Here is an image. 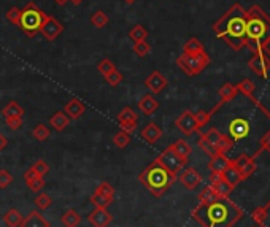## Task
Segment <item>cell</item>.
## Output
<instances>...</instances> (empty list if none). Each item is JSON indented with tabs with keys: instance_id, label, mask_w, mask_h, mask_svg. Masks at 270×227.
Listing matches in <instances>:
<instances>
[{
	"instance_id": "cell-1",
	"label": "cell",
	"mask_w": 270,
	"mask_h": 227,
	"mask_svg": "<svg viewBox=\"0 0 270 227\" xmlns=\"http://www.w3.org/2000/svg\"><path fill=\"white\" fill-rule=\"evenodd\" d=\"M243 210L232 200L218 198L210 204H199L192 210V218L202 227H232L242 220Z\"/></svg>"
},
{
	"instance_id": "cell-2",
	"label": "cell",
	"mask_w": 270,
	"mask_h": 227,
	"mask_svg": "<svg viewBox=\"0 0 270 227\" xmlns=\"http://www.w3.org/2000/svg\"><path fill=\"white\" fill-rule=\"evenodd\" d=\"M213 32L222 38L234 51H240L246 40V10L240 4H234L218 21L213 24Z\"/></svg>"
},
{
	"instance_id": "cell-3",
	"label": "cell",
	"mask_w": 270,
	"mask_h": 227,
	"mask_svg": "<svg viewBox=\"0 0 270 227\" xmlns=\"http://www.w3.org/2000/svg\"><path fill=\"white\" fill-rule=\"evenodd\" d=\"M270 37V16L259 5L246 10V40L245 46L250 51H259L262 43Z\"/></svg>"
},
{
	"instance_id": "cell-4",
	"label": "cell",
	"mask_w": 270,
	"mask_h": 227,
	"mask_svg": "<svg viewBox=\"0 0 270 227\" xmlns=\"http://www.w3.org/2000/svg\"><path fill=\"white\" fill-rule=\"evenodd\" d=\"M175 180L176 176L170 174L167 168L162 167L156 159L138 175V181L154 197L164 196L170 189V186L175 183Z\"/></svg>"
},
{
	"instance_id": "cell-5",
	"label": "cell",
	"mask_w": 270,
	"mask_h": 227,
	"mask_svg": "<svg viewBox=\"0 0 270 227\" xmlns=\"http://www.w3.org/2000/svg\"><path fill=\"white\" fill-rule=\"evenodd\" d=\"M46 18H48L46 13L42 12L34 2H29L21 10V16H20V21H18V26H20V29L27 35V37H35V35L40 32L43 22L46 21Z\"/></svg>"
},
{
	"instance_id": "cell-6",
	"label": "cell",
	"mask_w": 270,
	"mask_h": 227,
	"mask_svg": "<svg viewBox=\"0 0 270 227\" xmlns=\"http://www.w3.org/2000/svg\"><path fill=\"white\" fill-rule=\"evenodd\" d=\"M210 56L205 51L197 52V54H182L176 59V66L182 68L188 76H196L202 74V72L208 67Z\"/></svg>"
},
{
	"instance_id": "cell-7",
	"label": "cell",
	"mask_w": 270,
	"mask_h": 227,
	"mask_svg": "<svg viewBox=\"0 0 270 227\" xmlns=\"http://www.w3.org/2000/svg\"><path fill=\"white\" fill-rule=\"evenodd\" d=\"M156 160H158L164 168H167L170 174L175 175L176 178H178L180 170H182V168L188 164V159L180 158L178 154H176L172 148H170V146H167L164 151H162L159 156L156 158Z\"/></svg>"
},
{
	"instance_id": "cell-8",
	"label": "cell",
	"mask_w": 270,
	"mask_h": 227,
	"mask_svg": "<svg viewBox=\"0 0 270 227\" xmlns=\"http://www.w3.org/2000/svg\"><path fill=\"white\" fill-rule=\"evenodd\" d=\"M248 67L258 74L259 76L262 78H268V72H270V58L267 54L259 50L256 52H253V58L248 60Z\"/></svg>"
},
{
	"instance_id": "cell-9",
	"label": "cell",
	"mask_w": 270,
	"mask_h": 227,
	"mask_svg": "<svg viewBox=\"0 0 270 227\" xmlns=\"http://www.w3.org/2000/svg\"><path fill=\"white\" fill-rule=\"evenodd\" d=\"M175 126L178 127L180 130H182L184 135H192L194 132H197L200 129L199 124L196 121V116L192 112L189 110H184L182 114H180L176 120H175Z\"/></svg>"
},
{
	"instance_id": "cell-10",
	"label": "cell",
	"mask_w": 270,
	"mask_h": 227,
	"mask_svg": "<svg viewBox=\"0 0 270 227\" xmlns=\"http://www.w3.org/2000/svg\"><path fill=\"white\" fill-rule=\"evenodd\" d=\"M62 30H64V26H62L54 16H48L46 21L43 22L42 29H40L42 35H43V37L46 38L48 42L56 40L59 35L62 34Z\"/></svg>"
},
{
	"instance_id": "cell-11",
	"label": "cell",
	"mask_w": 270,
	"mask_h": 227,
	"mask_svg": "<svg viewBox=\"0 0 270 227\" xmlns=\"http://www.w3.org/2000/svg\"><path fill=\"white\" fill-rule=\"evenodd\" d=\"M180 181H182V184L186 188V189H189V190H194V189H197L199 188V184L202 183V176H200V174L197 172L196 168H192V167H188L186 170H183L182 174H180Z\"/></svg>"
},
{
	"instance_id": "cell-12",
	"label": "cell",
	"mask_w": 270,
	"mask_h": 227,
	"mask_svg": "<svg viewBox=\"0 0 270 227\" xmlns=\"http://www.w3.org/2000/svg\"><path fill=\"white\" fill-rule=\"evenodd\" d=\"M145 86H146V89L150 90V92H152V94H160L162 90H164L166 88H167V78L160 74V72H158V70H154L152 74L145 80Z\"/></svg>"
},
{
	"instance_id": "cell-13",
	"label": "cell",
	"mask_w": 270,
	"mask_h": 227,
	"mask_svg": "<svg viewBox=\"0 0 270 227\" xmlns=\"http://www.w3.org/2000/svg\"><path fill=\"white\" fill-rule=\"evenodd\" d=\"M218 94H220V102L216 104V106L210 112L212 116H213V113L218 112L224 104H228V102L234 100V98H236L237 94H238V89H237V86H234L232 83H226V84H222V86L220 88Z\"/></svg>"
},
{
	"instance_id": "cell-14",
	"label": "cell",
	"mask_w": 270,
	"mask_h": 227,
	"mask_svg": "<svg viewBox=\"0 0 270 227\" xmlns=\"http://www.w3.org/2000/svg\"><path fill=\"white\" fill-rule=\"evenodd\" d=\"M210 186L216 190V194H218L221 198H228L234 190V188L222 178L221 174H212L210 175Z\"/></svg>"
},
{
	"instance_id": "cell-15",
	"label": "cell",
	"mask_w": 270,
	"mask_h": 227,
	"mask_svg": "<svg viewBox=\"0 0 270 227\" xmlns=\"http://www.w3.org/2000/svg\"><path fill=\"white\" fill-rule=\"evenodd\" d=\"M229 134H230L229 137L234 142L240 140V138H245L250 134V122L246 120H243V118H237V120H234L229 124Z\"/></svg>"
},
{
	"instance_id": "cell-16",
	"label": "cell",
	"mask_w": 270,
	"mask_h": 227,
	"mask_svg": "<svg viewBox=\"0 0 270 227\" xmlns=\"http://www.w3.org/2000/svg\"><path fill=\"white\" fill-rule=\"evenodd\" d=\"M112 220H113V216L108 213L106 208H98V206H96V210L91 212L88 216V221L94 227H108Z\"/></svg>"
},
{
	"instance_id": "cell-17",
	"label": "cell",
	"mask_w": 270,
	"mask_h": 227,
	"mask_svg": "<svg viewBox=\"0 0 270 227\" xmlns=\"http://www.w3.org/2000/svg\"><path fill=\"white\" fill-rule=\"evenodd\" d=\"M142 138L145 140L148 144H154L162 138V129L156 122H150L142 129Z\"/></svg>"
},
{
	"instance_id": "cell-18",
	"label": "cell",
	"mask_w": 270,
	"mask_h": 227,
	"mask_svg": "<svg viewBox=\"0 0 270 227\" xmlns=\"http://www.w3.org/2000/svg\"><path fill=\"white\" fill-rule=\"evenodd\" d=\"M20 227H51V226L46 218H44L38 210H34L27 216H24V220Z\"/></svg>"
},
{
	"instance_id": "cell-19",
	"label": "cell",
	"mask_w": 270,
	"mask_h": 227,
	"mask_svg": "<svg viewBox=\"0 0 270 227\" xmlns=\"http://www.w3.org/2000/svg\"><path fill=\"white\" fill-rule=\"evenodd\" d=\"M230 164H232V160L226 156V154L218 152V154H214V156L210 159L208 168H210L212 174H222V172L226 170Z\"/></svg>"
},
{
	"instance_id": "cell-20",
	"label": "cell",
	"mask_w": 270,
	"mask_h": 227,
	"mask_svg": "<svg viewBox=\"0 0 270 227\" xmlns=\"http://www.w3.org/2000/svg\"><path fill=\"white\" fill-rule=\"evenodd\" d=\"M22 178H24L26 184L29 186V189L32 190V192H40V190L44 188V180H43V176L35 174V170H34L32 167L26 172Z\"/></svg>"
},
{
	"instance_id": "cell-21",
	"label": "cell",
	"mask_w": 270,
	"mask_h": 227,
	"mask_svg": "<svg viewBox=\"0 0 270 227\" xmlns=\"http://www.w3.org/2000/svg\"><path fill=\"white\" fill-rule=\"evenodd\" d=\"M253 221L259 224V227H270V200L264 206H258L251 213Z\"/></svg>"
},
{
	"instance_id": "cell-22",
	"label": "cell",
	"mask_w": 270,
	"mask_h": 227,
	"mask_svg": "<svg viewBox=\"0 0 270 227\" xmlns=\"http://www.w3.org/2000/svg\"><path fill=\"white\" fill-rule=\"evenodd\" d=\"M84 112H86V106L83 102H80L78 98H72L64 108V113L68 116V120H78V118L84 114Z\"/></svg>"
},
{
	"instance_id": "cell-23",
	"label": "cell",
	"mask_w": 270,
	"mask_h": 227,
	"mask_svg": "<svg viewBox=\"0 0 270 227\" xmlns=\"http://www.w3.org/2000/svg\"><path fill=\"white\" fill-rule=\"evenodd\" d=\"M138 108H140V112L145 114V116H151V114L159 108V102H158L151 94H146V96H143V97L140 98Z\"/></svg>"
},
{
	"instance_id": "cell-24",
	"label": "cell",
	"mask_w": 270,
	"mask_h": 227,
	"mask_svg": "<svg viewBox=\"0 0 270 227\" xmlns=\"http://www.w3.org/2000/svg\"><path fill=\"white\" fill-rule=\"evenodd\" d=\"M222 178L228 181V183L232 186V188H237V184H240L242 181H243V178H242V174H240V170L234 166V164H230L226 170L222 172Z\"/></svg>"
},
{
	"instance_id": "cell-25",
	"label": "cell",
	"mask_w": 270,
	"mask_h": 227,
	"mask_svg": "<svg viewBox=\"0 0 270 227\" xmlns=\"http://www.w3.org/2000/svg\"><path fill=\"white\" fill-rule=\"evenodd\" d=\"M68 116L64 113V112H56L52 116H51V120H50V124L54 130H58V132H62V130H66L67 127H68Z\"/></svg>"
},
{
	"instance_id": "cell-26",
	"label": "cell",
	"mask_w": 270,
	"mask_h": 227,
	"mask_svg": "<svg viewBox=\"0 0 270 227\" xmlns=\"http://www.w3.org/2000/svg\"><path fill=\"white\" fill-rule=\"evenodd\" d=\"M22 220H24V216L21 214L20 210H16V208H10V210L4 214V222L8 227H20Z\"/></svg>"
},
{
	"instance_id": "cell-27",
	"label": "cell",
	"mask_w": 270,
	"mask_h": 227,
	"mask_svg": "<svg viewBox=\"0 0 270 227\" xmlns=\"http://www.w3.org/2000/svg\"><path fill=\"white\" fill-rule=\"evenodd\" d=\"M2 114H4V118H22L24 110H22V106L18 102H8L4 106Z\"/></svg>"
},
{
	"instance_id": "cell-28",
	"label": "cell",
	"mask_w": 270,
	"mask_h": 227,
	"mask_svg": "<svg viewBox=\"0 0 270 227\" xmlns=\"http://www.w3.org/2000/svg\"><path fill=\"white\" fill-rule=\"evenodd\" d=\"M60 222L66 227H78V224L81 222V216L74 210V208H70V210H67L64 214H62Z\"/></svg>"
},
{
	"instance_id": "cell-29",
	"label": "cell",
	"mask_w": 270,
	"mask_h": 227,
	"mask_svg": "<svg viewBox=\"0 0 270 227\" xmlns=\"http://www.w3.org/2000/svg\"><path fill=\"white\" fill-rule=\"evenodd\" d=\"M112 202H113V196H106V194L100 192V190H97V189H96V192L91 197V204L94 206H98V208H106Z\"/></svg>"
},
{
	"instance_id": "cell-30",
	"label": "cell",
	"mask_w": 270,
	"mask_h": 227,
	"mask_svg": "<svg viewBox=\"0 0 270 227\" xmlns=\"http://www.w3.org/2000/svg\"><path fill=\"white\" fill-rule=\"evenodd\" d=\"M138 114L134 112V108L124 106L118 114V122L120 124H129V122H137Z\"/></svg>"
},
{
	"instance_id": "cell-31",
	"label": "cell",
	"mask_w": 270,
	"mask_h": 227,
	"mask_svg": "<svg viewBox=\"0 0 270 227\" xmlns=\"http://www.w3.org/2000/svg\"><path fill=\"white\" fill-rule=\"evenodd\" d=\"M170 148H172L180 158H183V159H188L189 158V154L192 152L191 146H189V143L186 140H176L174 144H170Z\"/></svg>"
},
{
	"instance_id": "cell-32",
	"label": "cell",
	"mask_w": 270,
	"mask_h": 227,
	"mask_svg": "<svg viewBox=\"0 0 270 227\" xmlns=\"http://www.w3.org/2000/svg\"><path fill=\"white\" fill-rule=\"evenodd\" d=\"M202 51H205L204 44H202V42L199 38H196V37L189 38L184 43V46H183V52L184 54H197V52H202Z\"/></svg>"
},
{
	"instance_id": "cell-33",
	"label": "cell",
	"mask_w": 270,
	"mask_h": 227,
	"mask_svg": "<svg viewBox=\"0 0 270 227\" xmlns=\"http://www.w3.org/2000/svg\"><path fill=\"white\" fill-rule=\"evenodd\" d=\"M218 198L221 197L216 194V190L212 186H205L199 194V204H210V202L218 200Z\"/></svg>"
},
{
	"instance_id": "cell-34",
	"label": "cell",
	"mask_w": 270,
	"mask_h": 227,
	"mask_svg": "<svg viewBox=\"0 0 270 227\" xmlns=\"http://www.w3.org/2000/svg\"><path fill=\"white\" fill-rule=\"evenodd\" d=\"M129 38H130L134 43L143 42V40H146V38H148V30H146L143 26L137 24V26H134L132 29H130V32H129Z\"/></svg>"
},
{
	"instance_id": "cell-35",
	"label": "cell",
	"mask_w": 270,
	"mask_h": 227,
	"mask_svg": "<svg viewBox=\"0 0 270 227\" xmlns=\"http://www.w3.org/2000/svg\"><path fill=\"white\" fill-rule=\"evenodd\" d=\"M232 146H234V140L229 137V135L221 134L218 144H216V151L221 152V154H226V152H229L232 150Z\"/></svg>"
},
{
	"instance_id": "cell-36",
	"label": "cell",
	"mask_w": 270,
	"mask_h": 227,
	"mask_svg": "<svg viewBox=\"0 0 270 227\" xmlns=\"http://www.w3.org/2000/svg\"><path fill=\"white\" fill-rule=\"evenodd\" d=\"M35 206H37V210L42 212V210H48V208L51 206L52 204V198L46 194V192H40V196L35 197V200H34Z\"/></svg>"
},
{
	"instance_id": "cell-37",
	"label": "cell",
	"mask_w": 270,
	"mask_h": 227,
	"mask_svg": "<svg viewBox=\"0 0 270 227\" xmlns=\"http://www.w3.org/2000/svg\"><path fill=\"white\" fill-rule=\"evenodd\" d=\"M237 89H238V92L245 94L246 97H251V96H254V89H256V86H254V83H253V81H251V80L245 78V80H242L240 83L237 84Z\"/></svg>"
},
{
	"instance_id": "cell-38",
	"label": "cell",
	"mask_w": 270,
	"mask_h": 227,
	"mask_svg": "<svg viewBox=\"0 0 270 227\" xmlns=\"http://www.w3.org/2000/svg\"><path fill=\"white\" fill-rule=\"evenodd\" d=\"M108 16H106V13H104L102 10H97L96 13H92V16H91V24L94 26V27H97V29H102V27H105L106 24H108Z\"/></svg>"
},
{
	"instance_id": "cell-39",
	"label": "cell",
	"mask_w": 270,
	"mask_h": 227,
	"mask_svg": "<svg viewBox=\"0 0 270 227\" xmlns=\"http://www.w3.org/2000/svg\"><path fill=\"white\" fill-rule=\"evenodd\" d=\"M32 135H34V138L35 140H38V142H46L48 137H50V129L44 124H37L34 127V130H32Z\"/></svg>"
},
{
	"instance_id": "cell-40",
	"label": "cell",
	"mask_w": 270,
	"mask_h": 227,
	"mask_svg": "<svg viewBox=\"0 0 270 227\" xmlns=\"http://www.w3.org/2000/svg\"><path fill=\"white\" fill-rule=\"evenodd\" d=\"M113 143H114L118 148H126V146H128V144L130 143V134L124 132V130H120L118 134H114Z\"/></svg>"
},
{
	"instance_id": "cell-41",
	"label": "cell",
	"mask_w": 270,
	"mask_h": 227,
	"mask_svg": "<svg viewBox=\"0 0 270 227\" xmlns=\"http://www.w3.org/2000/svg\"><path fill=\"white\" fill-rule=\"evenodd\" d=\"M132 51H134L135 54H137L138 58H145L146 54L151 51V46L146 43V40H143V42H137V43H134Z\"/></svg>"
},
{
	"instance_id": "cell-42",
	"label": "cell",
	"mask_w": 270,
	"mask_h": 227,
	"mask_svg": "<svg viewBox=\"0 0 270 227\" xmlns=\"http://www.w3.org/2000/svg\"><path fill=\"white\" fill-rule=\"evenodd\" d=\"M254 159H256V156H253V159H251L246 166H243V167L240 168V174H242V178H243V180H248V178L256 172V167H258V166H256Z\"/></svg>"
},
{
	"instance_id": "cell-43",
	"label": "cell",
	"mask_w": 270,
	"mask_h": 227,
	"mask_svg": "<svg viewBox=\"0 0 270 227\" xmlns=\"http://www.w3.org/2000/svg\"><path fill=\"white\" fill-rule=\"evenodd\" d=\"M114 64L110 60V59H102L100 62L97 64V70H98V74H102L104 76L110 74L112 70H114Z\"/></svg>"
},
{
	"instance_id": "cell-44",
	"label": "cell",
	"mask_w": 270,
	"mask_h": 227,
	"mask_svg": "<svg viewBox=\"0 0 270 227\" xmlns=\"http://www.w3.org/2000/svg\"><path fill=\"white\" fill-rule=\"evenodd\" d=\"M105 80H106V83L108 84H112V86H118L121 81L124 80V76H122V74L121 72H118V70H112L110 74L108 75H105Z\"/></svg>"
},
{
	"instance_id": "cell-45",
	"label": "cell",
	"mask_w": 270,
	"mask_h": 227,
	"mask_svg": "<svg viewBox=\"0 0 270 227\" xmlns=\"http://www.w3.org/2000/svg\"><path fill=\"white\" fill-rule=\"evenodd\" d=\"M197 143H199V148H200L205 154H208L210 158H213L214 154H218V151H216V148H214V146H212V144L205 140L204 135H200V138H199V142H197Z\"/></svg>"
},
{
	"instance_id": "cell-46",
	"label": "cell",
	"mask_w": 270,
	"mask_h": 227,
	"mask_svg": "<svg viewBox=\"0 0 270 227\" xmlns=\"http://www.w3.org/2000/svg\"><path fill=\"white\" fill-rule=\"evenodd\" d=\"M204 137H205V140L208 142L212 146H214L216 148V144H218V140H220V137H221V132L218 130V129H210L206 134H202Z\"/></svg>"
},
{
	"instance_id": "cell-47",
	"label": "cell",
	"mask_w": 270,
	"mask_h": 227,
	"mask_svg": "<svg viewBox=\"0 0 270 227\" xmlns=\"http://www.w3.org/2000/svg\"><path fill=\"white\" fill-rule=\"evenodd\" d=\"M13 181V176L8 170H0V189H6L8 186L12 184Z\"/></svg>"
},
{
	"instance_id": "cell-48",
	"label": "cell",
	"mask_w": 270,
	"mask_h": 227,
	"mask_svg": "<svg viewBox=\"0 0 270 227\" xmlns=\"http://www.w3.org/2000/svg\"><path fill=\"white\" fill-rule=\"evenodd\" d=\"M32 168L35 170V174L40 175V176H44V175H46L48 172H50V166H48L44 160H42V159L35 162V164L32 166Z\"/></svg>"
},
{
	"instance_id": "cell-49",
	"label": "cell",
	"mask_w": 270,
	"mask_h": 227,
	"mask_svg": "<svg viewBox=\"0 0 270 227\" xmlns=\"http://www.w3.org/2000/svg\"><path fill=\"white\" fill-rule=\"evenodd\" d=\"M20 16H21V8H18V6H12L10 10L6 12V20L10 21L12 24H14V26H18Z\"/></svg>"
},
{
	"instance_id": "cell-50",
	"label": "cell",
	"mask_w": 270,
	"mask_h": 227,
	"mask_svg": "<svg viewBox=\"0 0 270 227\" xmlns=\"http://www.w3.org/2000/svg\"><path fill=\"white\" fill-rule=\"evenodd\" d=\"M194 116H196V121H197V124H199V127H204L205 124H208L210 118H212L210 112H204V110L194 113Z\"/></svg>"
},
{
	"instance_id": "cell-51",
	"label": "cell",
	"mask_w": 270,
	"mask_h": 227,
	"mask_svg": "<svg viewBox=\"0 0 270 227\" xmlns=\"http://www.w3.org/2000/svg\"><path fill=\"white\" fill-rule=\"evenodd\" d=\"M5 124L10 127L12 130H18L22 127V118H5Z\"/></svg>"
},
{
	"instance_id": "cell-52",
	"label": "cell",
	"mask_w": 270,
	"mask_h": 227,
	"mask_svg": "<svg viewBox=\"0 0 270 227\" xmlns=\"http://www.w3.org/2000/svg\"><path fill=\"white\" fill-rule=\"evenodd\" d=\"M262 151H268L270 152V130L266 132L262 135V138L259 140V151L258 152H262Z\"/></svg>"
},
{
	"instance_id": "cell-53",
	"label": "cell",
	"mask_w": 270,
	"mask_h": 227,
	"mask_svg": "<svg viewBox=\"0 0 270 227\" xmlns=\"http://www.w3.org/2000/svg\"><path fill=\"white\" fill-rule=\"evenodd\" d=\"M251 159H253V156H248V154H240V156H238L237 159H234V160H232V164L240 170L243 166H246Z\"/></svg>"
},
{
	"instance_id": "cell-54",
	"label": "cell",
	"mask_w": 270,
	"mask_h": 227,
	"mask_svg": "<svg viewBox=\"0 0 270 227\" xmlns=\"http://www.w3.org/2000/svg\"><path fill=\"white\" fill-rule=\"evenodd\" d=\"M121 126V130L128 132V134H134L137 130V122H129V124H120Z\"/></svg>"
},
{
	"instance_id": "cell-55",
	"label": "cell",
	"mask_w": 270,
	"mask_h": 227,
	"mask_svg": "<svg viewBox=\"0 0 270 227\" xmlns=\"http://www.w3.org/2000/svg\"><path fill=\"white\" fill-rule=\"evenodd\" d=\"M260 50H262V51L267 54V56L270 58V37H268V38L262 43V46H260Z\"/></svg>"
},
{
	"instance_id": "cell-56",
	"label": "cell",
	"mask_w": 270,
	"mask_h": 227,
	"mask_svg": "<svg viewBox=\"0 0 270 227\" xmlns=\"http://www.w3.org/2000/svg\"><path fill=\"white\" fill-rule=\"evenodd\" d=\"M6 144H8V140H6V137H5V135H2V134H0V151H2V150H5V148H6Z\"/></svg>"
},
{
	"instance_id": "cell-57",
	"label": "cell",
	"mask_w": 270,
	"mask_h": 227,
	"mask_svg": "<svg viewBox=\"0 0 270 227\" xmlns=\"http://www.w3.org/2000/svg\"><path fill=\"white\" fill-rule=\"evenodd\" d=\"M68 2H72L74 5H81V4L84 2V0H68Z\"/></svg>"
},
{
	"instance_id": "cell-58",
	"label": "cell",
	"mask_w": 270,
	"mask_h": 227,
	"mask_svg": "<svg viewBox=\"0 0 270 227\" xmlns=\"http://www.w3.org/2000/svg\"><path fill=\"white\" fill-rule=\"evenodd\" d=\"M54 2H56L58 5H66V4L68 2V0H54Z\"/></svg>"
},
{
	"instance_id": "cell-59",
	"label": "cell",
	"mask_w": 270,
	"mask_h": 227,
	"mask_svg": "<svg viewBox=\"0 0 270 227\" xmlns=\"http://www.w3.org/2000/svg\"><path fill=\"white\" fill-rule=\"evenodd\" d=\"M124 2H126V4H129V5H132V4L137 2V0H124Z\"/></svg>"
}]
</instances>
